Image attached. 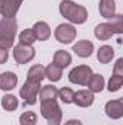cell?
Masks as SVG:
<instances>
[{
	"label": "cell",
	"instance_id": "cell-1",
	"mask_svg": "<svg viewBox=\"0 0 123 125\" xmlns=\"http://www.w3.org/2000/svg\"><path fill=\"white\" fill-rule=\"evenodd\" d=\"M60 13L67 21H70L71 23H75V25L84 23L88 18L87 9L81 4H77L72 0H62L60 3Z\"/></svg>",
	"mask_w": 123,
	"mask_h": 125
},
{
	"label": "cell",
	"instance_id": "cell-2",
	"mask_svg": "<svg viewBox=\"0 0 123 125\" xmlns=\"http://www.w3.org/2000/svg\"><path fill=\"white\" fill-rule=\"evenodd\" d=\"M41 114L48 121V125H61L62 111L57 100H44V102H41Z\"/></svg>",
	"mask_w": 123,
	"mask_h": 125
},
{
	"label": "cell",
	"instance_id": "cell-3",
	"mask_svg": "<svg viewBox=\"0 0 123 125\" xmlns=\"http://www.w3.org/2000/svg\"><path fill=\"white\" fill-rule=\"evenodd\" d=\"M93 74V70L88 65H77L74 67L70 74H68V80L74 84H80V86H86L87 82L90 80Z\"/></svg>",
	"mask_w": 123,
	"mask_h": 125
},
{
	"label": "cell",
	"instance_id": "cell-4",
	"mask_svg": "<svg viewBox=\"0 0 123 125\" xmlns=\"http://www.w3.org/2000/svg\"><path fill=\"white\" fill-rule=\"evenodd\" d=\"M39 89H41V84L38 83H31V82H25L23 86L20 87V97L23 99L25 105H35L36 103V97L39 93Z\"/></svg>",
	"mask_w": 123,
	"mask_h": 125
},
{
	"label": "cell",
	"instance_id": "cell-5",
	"mask_svg": "<svg viewBox=\"0 0 123 125\" xmlns=\"http://www.w3.org/2000/svg\"><path fill=\"white\" fill-rule=\"evenodd\" d=\"M77 36V29L70 23H61L55 29V39L61 44H71Z\"/></svg>",
	"mask_w": 123,
	"mask_h": 125
},
{
	"label": "cell",
	"instance_id": "cell-6",
	"mask_svg": "<svg viewBox=\"0 0 123 125\" xmlns=\"http://www.w3.org/2000/svg\"><path fill=\"white\" fill-rule=\"evenodd\" d=\"M13 57L18 64H26L35 57V48L32 45H23L18 44L13 48Z\"/></svg>",
	"mask_w": 123,
	"mask_h": 125
},
{
	"label": "cell",
	"instance_id": "cell-7",
	"mask_svg": "<svg viewBox=\"0 0 123 125\" xmlns=\"http://www.w3.org/2000/svg\"><path fill=\"white\" fill-rule=\"evenodd\" d=\"M106 115L112 119H120L123 116V100L122 99H114V100H109L106 103Z\"/></svg>",
	"mask_w": 123,
	"mask_h": 125
},
{
	"label": "cell",
	"instance_id": "cell-8",
	"mask_svg": "<svg viewBox=\"0 0 123 125\" xmlns=\"http://www.w3.org/2000/svg\"><path fill=\"white\" fill-rule=\"evenodd\" d=\"M93 102H94V93L90 90H78V92H74V102L77 106L80 108H88L91 106Z\"/></svg>",
	"mask_w": 123,
	"mask_h": 125
},
{
	"label": "cell",
	"instance_id": "cell-9",
	"mask_svg": "<svg viewBox=\"0 0 123 125\" xmlns=\"http://www.w3.org/2000/svg\"><path fill=\"white\" fill-rule=\"evenodd\" d=\"M18 84V76L12 71H4L0 74V90H13Z\"/></svg>",
	"mask_w": 123,
	"mask_h": 125
},
{
	"label": "cell",
	"instance_id": "cell-10",
	"mask_svg": "<svg viewBox=\"0 0 123 125\" xmlns=\"http://www.w3.org/2000/svg\"><path fill=\"white\" fill-rule=\"evenodd\" d=\"M72 51H74L78 57H81V58H87V57H90V55L93 54V51H94V45H93L91 41L83 39V41H78L77 44H74Z\"/></svg>",
	"mask_w": 123,
	"mask_h": 125
},
{
	"label": "cell",
	"instance_id": "cell-11",
	"mask_svg": "<svg viewBox=\"0 0 123 125\" xmlns=\"http://www.w3.org/2000/svg\"><path fill=\"white\" fill-rule=\"evenodd\" d=\"M22 1L23 0H4L0 15H3V18H15L20 4H22Z\"/></svg>",
	"mask_w": 123,
	"mask_h": 125
},
{
	"label": "cell",
	"instance_id": "cell-12",
	"mask_svg": "<svg viewBox=\"0 0 123 125\" xmlns=\"http://www.w3.org/2000/svg\"><path fill=\"white\" fill-rule=\"evenodd\" d=\"M32 31L35 33L36 41H46V39H49V36H51V28H49V25H48L46 22H44V21L36 22V23L33 25Z\"/></svg>",
	"mask_w": 123,
	"mask_h": 125
},
{
	"label": "cell",
	"instance_id": "cell-13",
	"mask_svg": "<svg viewBox=\"0 0 123 125\" xmlns=\"http://www.w3.org/2000/svg\"><path fill=\"white\" fill-rule=\"evenodd\" d=\"M44 77H45V67L41 65V64L32 65L31 68L28 70V74H26V80L28 82L38 83V84H41V82L44 80Z\"/></svg>",
	"mask_w": 123,
	"mask_h": 125
},
{
	"label": "cell",
	"instance_id": "cell-14",
	"mask_svg": "<svg viewBox=\"0 0 123 125\" xmlns=\"http://www.w3.org/2000/svg\"><path fill=\"white\" fill-rule=\"evenodd\" d=\"M94 35L100 41H107L112 38V35H114V31H113L110 22H104V23H98L94 28Z\"/></svg>",
	"mask_w": 123,
	"mask_h": 125
},
{
	"label": "cell",
	"instance_id": "cell-15",
	"mask_svg": "<svg viewBox=\"0 0 123 125\" xmlns=\"http://www.w3.org/2000/svg\"><path fill=\"white\" fill-rule=\"evenodd\" d=\"M0 32L15 38L16 32H18V22H16V19L15 18H3L0 21Z\"/></svg>",
	"mask_w": 123,
	"mask_h": 125
},
{
	"label": "cell",
	"instance_id": "cell-16",
	"mask_svg": "<svg viewBox=\"0 0 123 125\" xmlns=\"http://www.w3.org/2000/svg\"><path fill=\"white\" fill-rule=\"evenodd\" d=\"M100 15L106 19H112L116 15V3L114 0H100L98 3Z\"/></svg>",
	"mask_w": 123,
	"mask_h": 125
},
{
	"label": "cell",
	"instance_id": "cell-17",
	"mask_svg": "<svg viewBox=\"0 0 123 125\" xmlns=\"http://www.w3.org/2000/svg\"><path fill=\"white\" fill-rule=\"evenodd\" d=\"M86 86H88V90L93 92V93H100V92L104 89V77H103L101 74L93 73L91 77H90V80L87 82Z\"/></svg>",
	"mask_w": 123,
	"mask_h": 125
},
{
	"label": "cell",
	"instance_id": "cell-18",
	"mask_svg": "<svg viewBox=\"0 0 123 125\" xmlns=\"http://www.w3.org/2000/svg\"><path fill=\"white\" fill-rule=\"evenodd\" d=\"M52 62L55 65H58L60 68H65L71 64V54L68 51H64V50H58L55 54H54V60Z\"/></svg>",
	"mask_w": 123,
	"mask_h": 125
},
{
	"label": "cell",
	"instance_id": "cell-19",
	"mask_svg": "<svg viewBox=\"0 0 123 125\" xmlns=\"http://www.w3.org/2000/svg\"><path fill=\"white\" fill-rule=\"evenodd\" d=\"M38 96H39L41 102H44V100H57V97H58V89L55 86H52V84L44 86L42 89H39Z\"/></svg>",
	"mask_w": 123,
	"mask_h": 125
},
{
	"label": "cell",
	"instance_id": "cell-20",
	"mask_svg": "<svg viewBox=\"0 0 123 125\" xmlns=\"http://www.w3.org/2000/svg\"><path fill=\"white\" fill-rule=\"evenodd\" d=\"M113 57H114V50H113L110 45H103V47H100L98 51H97V60L101 62V64L110 62Z\"/></svg>",
	"mask_w": 123,
	"mask_h": 125
},
{
	"label": "cell",
	"instance_id": "cell-21",
	"mask_svg": "<svg viewBox=\"0 0 123 125\" xmlns=\"http://www.w3.org/2000/svg\"><path fill=\"white\" fill-rule=\"evenodd\" d=\"M45 77L46 79H49L51 82H58V80H61L62 77V68H60L58 65H55L54 62H51L46 68H45Z\"/></svg>",
	"mask_w": 123,
	"mask_h": 125
},
{
	"label": "cell",
	"instance_id": "cell-22",
	"mask_svg": "<svg viewBox=\"0 0 123 125\" xmlns=\"http://www.w3.org/2000/svg\"><path fill=\"white\" fill-rule=\"evenodd\" d=\"M18 105H19V100L15 94H4L1 97V106L4 111H9V112H13L18 109Z\"/></svg>",
	"mask_w": 123,
	"mask_h": 125
},
{
	"label": "cell",
	"instance_id": "cell-23",
	"mask_svg": "<svg viewBox=\"0 0 123 125\" xmlns=\"http://www.w3.org/2000/svg\"><path fill=\"white\" fill-rule=\"evenodd\" d=\"M36 41L35 38V33L32 29H25L19 33V44H23V45H32L33 42Z\"/></svg>",
	"mask_w": 123,
	"mask_h": 125
},
{
	"label": "cell",
	"instance_id": "cell-24",
	"mask_svg": "<svg viewBox=\"0 0 123 125\" xmlns=\"http://www.w3.org/2000/svg\"><path fill=\"white\" fill-rule=\"evenodd\" d=\"M122 86H123V76L113 74V76L110 77V80H109L107 90H109V92H117Z\"/></svg>",
	"mask_w": 123,
	"mask_h": 125
},
{
	"label": "cell",
	"instance_id": "cell-25",
	"mask_svg": "<svg viewBox=\"0 0 123 125\" xmlns=\"http://www.w3.org/2000/svg\"><path fill=\"white\" fill-rule=\"evenodd\" d=\"M19 121H20V125H36V122H38V116H36L35 112L26 111V112H23V114L20 115Z\"/></svg>",
	"mask_w": 123,
	"mask_h": 125
},
{
	"label": "cell",
	"instance_id": "cell-26",
	"mask_svg": "<svg viewBox=\"0 0 123 125\" xmlns=\"http://www.w3.org/2000/svg\"><path fill=\"white\" fill-rule=\"evenodd\" d=\"M58 97L64 103H72L74 102V90L70 87H62L58 90Z\"/></svg>",
	"mask_w": 123,
	"mask_h": 125
},
{
	"label": "cell",
	"instance_id": "cell-27",
	"mask_svg": "<svg viewBox=\"0 0 123 125\" xmlns=\"http://www.w3.org/2000/svg\"><path fill=\"white\" fill-rule=\"evenodd\" d=\"M110 25L113 28L114 33H122L123 32V16L122 15H114L110 21Z\"/></svg>",
	"mask_w": 123,
	"mask_h": 125
},
{
	"label": "cell",
	"instance_id": "cell-28",
	"mask_svg": "<svg viewBox=\"0 0 123 125\" xmlns=\"http://www.w3.org/2000/svg\"><path fill=\"white\" fill-rule=\"evenodd\" d=\"M113 74L123 76V58H119L114 62V68H113Z\"/></svg>",
	"mask_w": 123,
	"mask_h": 125
},
{
	"label": "cell",
	"instance_id": "cell-29",
	"mask_svg": "<svg viewBox=\"0 0 123 125\" xmlns=\"http://www.w3.org/2000/svg\"><path fill=\"white\" fill-rule=\"evenodd\" d=\"M7 58H9V52H7V50L0 48V64H4V62L7 61Z\"/></svg>",
	"mask_w": 123,
	"mask_h": 125
},
{
	"label": "cell",
	"instance_id": "cell-30",
	"mask_svg": "<svg viewBox=\"0 0 123 125\" xmlns=\"http://www.w3.org/2000/svg\"><path fill=\"white\" fill-rule=\"evenodd\" d=\"M64 125H83V122L78 121V119H70V121H67Z\"/></svg>",
	"mask_w": 123,
	"mask_h": 125
},
{
	"label": "cell",
	"instance_id": "cell-31",
	"mask_svg": "<svg viewBox=\"0 0 123 125\" xmlns=\"http://www.w3.org/2000/svg\"><path fill=\"white\" fill-rule=\"evenodd\" d=\"M3 1H4V0H0V13H1V6H3Z\"/></svg>",
	"mask_w": 123,
	"mask_h": 125
}]
</instances>
